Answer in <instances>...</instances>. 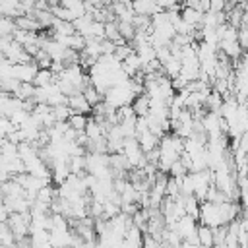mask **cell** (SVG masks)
I'll return each instance as SVG.
<instances>
[{
    "mask_svg": "<svg viewBox=\"0 0 248 248\" xmlns=\"http://www.w3.org/2000/svg\"><path fill=\"white\" fill-rule=\"evenodd\" d=\"M0 17H2V14H0Z\"/></svg>",
    "mask_w": 248,
    "mask_h": 248,
    "instance_id": "cell-25",
    "label": "cell"
},
{
    "mask_svg": "<svg viewBox=\"0 0 248 248\" xmlns=\"http://www.w3.org/2000/svg\"><path fill=\"white\" fill-rule=\"evenodd\" d=\"M138 143H140V149H141L143 153H149V151H153L155 147H159V138H155L149 130H145V132L138 134Z\"/></svg>",
    "mask_w": 248,
    "mask_h": 248,
    "instance_id": "cell-4",
    "label": "cell"
},
{
    "mask_svg": "<svg viewBox=\"0 0 248 248\" xmlns=\"http://www.w3.org/2000/svg\"><path fill=\"white\" fill-rule=\"evenodd\" d=\"M120 248H143V242H130V240H122Z\"/></svg>",
    "mask_w": 248,
    "mask_h": 248,
    "instance_id": "cell-22",
    "label": "cell"
},
{
    "mask_svg": "<svg viewBox=\"0 0 248 248\" xmlns=\"http://www.w3.org/2000/svg\"><path fill=\"white\" fill-rule=\"evenodd\" d=\"M68 124H70V128H74L76 132H83V130H85V124H87V116H83V114H72V116L68 118Z\"/></svg>",
    "mask_w": 248,
    "mask_h": 248,
    "instance_id": "cell-16",
    "label": "cell"
},
{
    "mask_svg": "<svg viewBox=\"0 0 248 248\" xmlns=\"http://www.w3.org/2000/svg\"><path fill=\"white\" fill-rule=\"evenodd\" d=\"M35 85L33 83H19V87H17V91L12 95V97H16V99H19V101H29V99H33L35 97Z\"/></svg>",
    "mask_w": 248,
    "mask_h": 248,
    "instance_id": "cell-6",
    "label": "cell"
},
{
    "mask_svg": "<svg viewBox=\"0 0 248 248\" xmlns=\"http://www.w3.org/2000/svg\"><path fill=\"white\" fill-rule=\"evenodd\" d=\"M116 23H118V33H120V37H122L126 43H132L134 37H136V29H134V25L128 23V21H116Z\"/></svg>",
    "mask_w": 248,
    "mask_h": 248,
    "instance_id": "cell-13",
    "label": "cell"
},
{
    "mask_svg": "<svg viewBox=\"0 0 248 248\" xmlns=\"http://www.w3.org/2000/svg\"><path fill=\"white\" fill-rule=\"evenodd\" d=\"M66 105H68V108H70L74 114H83V116H87V114L91 112V107L87 105V101L83 99V95H81V93L68 97Z\"/></svg>",
    "mask_w": 248,
    "mask_h": 248,
    "instance_id": "cell-3",
    "label": "cell"
},
{
    "mask_svg": "<svg viewBox=\"0 0 248 248\" xmlns=\"http://www.w3.org/2000/svg\"><path fill=\"white\" fill-rule=\"evenodd\" d=\"M0 155H2V147H0Z\"/></svg>",
    "mask_w": 248,
    "mask_h": 248,
    "instance_id": "cell-24",
    "label": "cell"
},
{
    "mask_svg": "<svg viewBox=\"0 0 248 248\" xmlns=\"http://www.w3.org/2000/svg\"><path fill=\"white\" fill-rule=\"evenodd\" d=\"M58 194H56V186H45V188H41L39 192H37V202H41V203H45V205H50V202L56 198Z\"/></svg>",
    "mask_w": 248,
    "mask_h": 248,
    "instance_id": "cell-12",
    "label": "cell"
},
{
    "mask_svg": "<svg viewBox=\"0 0 248 248\" xmlns=\"http://www.w3.org/2000/svg\"><path fill=\"white\" fill-rule=\"evenodd\" d=\"M186 174H188V170L184 169V165L180 163V159L174 161V163L170 165V169H169V176H170V178H180V176H186Z\"/></svg>",
    "mask_w": 248,
    "mask_h": 248,
    "instance_id": "cell-19",
    "label": "cell"
},
{
    "mask_svg": "<svg viewBox=\"0 0 248 248\" xmlns=\"http://www.w3.org/2000/svg\"><path fill=\"white\" fill-rule=\"evenodd\" d=\"M14 31H16V21H14L12 17L2 16V17H0V37H4V35H12Z\"/></svg>",
    "mask_w": 248,
    "mask_h": 248,
    "instance_id": "cell-17",
    "label": "cell"
},
{
    "mask_svg": "<svg viewBox=\"0 0 248 248\" xmlns=\"http://www.w3.org/2000/svg\"><path fill=\"white\" fill-rule=\"evenodd\" d=\"M85 136H87V140H91V141H95V140H99V138H105L103 136V132H101V128H99V124L91 118V116H87V124H85Z\"/></svg>",
    "mask_w": 248,
    "mask_h": 248,
    "instance_id": "cell-8",
    "label": "cell"
},
{
    "mask_svg": "<svg viewBox=\"0 0 248 248\" xmlns=\"http://www.w3.org/2000/svg\"><path fill=\"white\" fill-rule=\"evenodd\" d=\"M60 6H62V8H66V10H70V12L76 16V19H78V17H81V16H85L83 2H79V0H62V2H60Z\"/></svg>",
    "mask_w": 248,
    "mask_h": 248,
    "instance_id": "cell-9",
    "label": "cell"
},
{
    "mask_svg": "<svg viewBox=\"0 0 248 248\" xmlns=\"http://www.w3.org/2000/svg\"><path fill=\"white\" fill-rule=\"evenodd\" d=\"M132 110H134L136 116H147V112H149V97L145 93L136 97L134 103H132Z\"/></svg>",
    "mask_w": 248,
    "mask_h": 248,
    "instance_id": "cell-5",
    "label": "cell"
},
{
    "mask_svg": "<svg viewBox=\"0 0 248 248\" xmlns=\"http://www.w3.org/2000/svg\"><path fill=\"white\" fill-rule=\"evenodd\" d=\"M132 52H136V50L132 48V45H130V43H126V45H122V46H116V48H114V58H116L118 62H124Z\"/></svg>",
    "mask_w": 248,
    "mask_h": 248,
    "instance_id": "cell-18",
    "label": "cell"
},
{
    "mask_svg": "<svg viewBox=\"0 0 248 248\" xmlns=\"http://www.w3.org/2000/svg\"><path fill=\"white\" fill-rule=\"evenodd\" d=\"M81 95H83V99L87 101V105H89L91 108H93L97 103H101V101H103V95H99V91H97V89H95L91 83H89V85H87V87L81 91Z\"/></svg>",
    "mask_w": 248,
    "mask_h": 248,
    "instance_id": "cell-11",
    "label": "cell"
},
{
    "mask_svg": "<svg viewBox=\"0 0 248 248\" xmlns=\"http://www.w3.org/2000/svg\"><path fill=\"white\" fill-rule=\"evenodd\" d=\"M64 141H76V138H78V132L74 130V128H70L68 132H64Z\"/></svg>",
    "mask_w": 248,
    "mask_h": 248,
    "instance_id": "cell-21",
    "label": "cell"
},
{
    "mask_svg": "<svg viewBox=\"0 0 248 248\" xmlns=\"http://www.w3.org/2000/svg\"><path fill=\"white\" fill-rule=\"evenodd\" d=\"M50 83H54L52 72H50V70H39L37 76H35V79H33V85H35V87H46V85H50Z\"/></svg>",
    "mask_w": 248,
    "mask_h": 248,
    "instance_id": "cell-10",
    "label": "cell"
},
{
    "mask_svg": "<svg viewBox=\"0 0 248 248\" xmlns=\"http://www.w3.org/2000/svg\"><path fill=\"white\" fill-rule=\"evenodd\" d=\"M209 12H213V14L225 12V2H223V0H213V2H209Z\"/></svg>",
    "mask_w": 248,
    "mask_h": 248,
    "instance_id": "cell-20",
    "label": "cell"
},
{
    "mask_svg": "<svg viewBox=\"0 0 248 248\" xmlns=\"http://www.w3.org/2000/svg\"><path fill=\"white\" fill-rule=\"evenodd\" d=\"M198 240H200V246H203V248H213V234H211V229L205 227V225H198Z\"/></svg>",
    "mask_w": 248,
    "mask_h": 248,
    "instance_id": "cell-7",
    "label": "cell"
},
{
    "mask_svg": "<svg viewBox=\"0 0 248 248\" xmlns=\"http://www.w3.org/2000/svg\"><path fill=\"white\" fill-rule=\"evenodd\" d=\"M174 231H176V232H178V236L184 240V238H188L192 232H196V231H198V221H196V219H192V217H188V215H184V217H180V219L176 221Z\"/></svg>",
    "mask_w": 248,
    "mask_h": 248,
    "instance_id": "cell-2",
    "label": "cell"
},
{
    "mask_svg": "<svg viewBox=\"0 0 248 248\" xmlns=\"http://www.w3.org/2000/svg\"><path fill=\"white\" fill-rule=\"evenodd\" d=\"M105 39L110 41V43H116L118 39H122L120 33H118V23H116V21L105 23Z\"/></svg>",
    "mask_w": 248,
    "mask_h": 248,
    "instance_id": "cell-15",
    "label": "cell"
},
{
    "mask_svg": "<svg viewBox=\"0 0 248 248\" xmlns=\"http://www.w3.org/2000/svg\"><path fill=\"white\" fill-rule=\"evenodd\" d=\"M213 248H227V246H225V244H215Z\"/></svg>",
    "mask_w": 248,
    "mask_h": 248,
    "instance_id": "cell-23",
    "label": "cell"
},
{
    "mask_svg": "<svg viewBox=\"0 0 248 248\" xmlns=\"http://www.w3.org/2000/svg\"><path fill=\"white\" fill-rule=\"evenodd\" d=\"M37 72H39V68H37L35 62H31V64H16L14 66V78L19 83H33Z\"/></svg>",
    "mask_w": 248,
    "mask_h": 248,
    "instance_id": "cell-1",
    "label": "cell"
},
{
    "mask_svg": "<svg viewBox=\"0 0 248 248\" xmlns=\"http://www.w3.org/2000/svg\"><path fill=\"white\" fill-rule=\"evenodd\" d=\"M74 112L68 108V105H58V107H52V116L56 122H68V118L72 116Z\"/></svg>",
    "mask_w": 248,
    "mask_h": 248,
    "instance_id": "cell-14",
    "label": "cell"
}]
</instances>
